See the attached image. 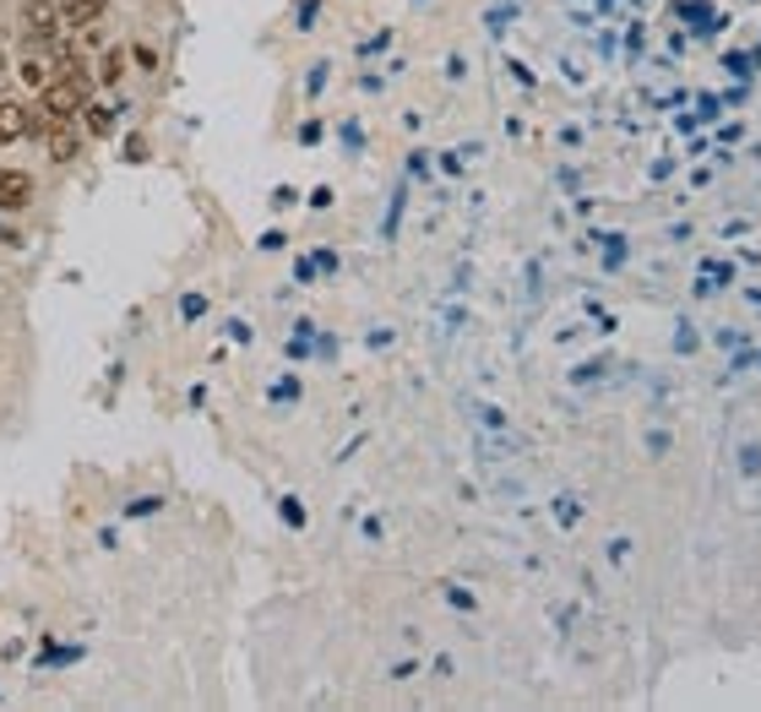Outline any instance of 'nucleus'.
I'll return each mask as SVG.
<instances>
[{"label": "nucleus", "instance_id": "8", "mask_svg": "<svg viewBox=\"0 0 761 712\" xmlns=\"http://www.w3.org/2000/svg\"><path fill=\"white\" fill-rule=\"evenodd\" d=\"M99 77H104V82H109V88H115V82H120V77H126V50H120V44H115V50H109V55H104V72H99Z\"/></svg>", "mask_w": 761, "mask_h": 712}, {"label": "nucleus", "instance_id": "3", "mask_svg": "<svg viewBox=\"0 0 761 712\" xmlns=\"http://www.w3.org/2000/svg\"><path fill=\"white\" fill-rule=\"evenodd\" d=\"M17 23H23L28 44H50V39L61 34V7H55V0H23V7H17Z\"/></svg>", "mask_w": 761, "mask_h": 712}, {"label": "nucleus", "instance_id": "6", "mask_svg": "<svg viewBox=\"0 0 761 712\" xmlns=\"http://www.w3.org/2000/svg\"><path fill=\"white\" fill-rule=\"evenodd\" d=\"M104 12H109V0H66V7H61V28L82 34V28H93Z\"/></svg>", "mask_w": 761, "mask_h": 712}, {"label": "nucleus", "instance_id": "1", "mask_svg": "<svg viewBox=\"0 0 761 712\" xmlns=\"http://www.w3.org/2000/svg\"><path fill=\"white\" fill-rule=\"evenodd\" d=\"M34 137L44 142V158L50 164H77L82 158V131L72 126V115H39Z\"/></svg>", "mask_w": 761, "mask_h": 712}, {"label": "nucleus", "instance_id": "5", "mask_svg": "<svg viewBox=\"0 0 761 712\" xmlns=\"http://www.w3.org/2000/svg\"><path fill=\"white\" fill-rule=\"evenodd\" d=\"M28 202H34V174L0 169V212H23Z\"/></svg>", "mask_w": 761, "mask_h": 712}, {"label": "nucleus", "instance_id": "4", "mask_svg": "<svg viewBox=\"0 0 761 712\" xmlns=\"http://www.w3.org/2000/svg\"><path fill=\"white\" fill-rule=\"evenodd\" d=\"M39 126V109H28L23 99H0V142H23L34 137Z\"/></svg>", "mask_w": 761, "mask_h": 712}, {"label": "nucleus", "instance_id": "2", "mask_svg": "<svg viewBox=\"0 0 761 712\" xmlns=\"http://www.w3.org/2000/svg\"><path fill=\"white\" fill-rule=\"evenodd\" d=\"M88 93H93L88 77H50L39 88V115H82Z\"/></svg>", "mask_w": 761, "mask_h": 712}, {"label": "nucleus", "instance_id": "7", "mask_svg": "<svg viewBox=\"0 0 761 712\" xmlns=\"http://www.w3.org/2000/svg\"><path fill=\"white\" fill-rule=\"evenodd\" d=\"M82 115H88V131L93 137H109L115 131V109L109 104H82Z\"/></svg>", "mask_w": 761, "mask_h": 712}]
</instances>
